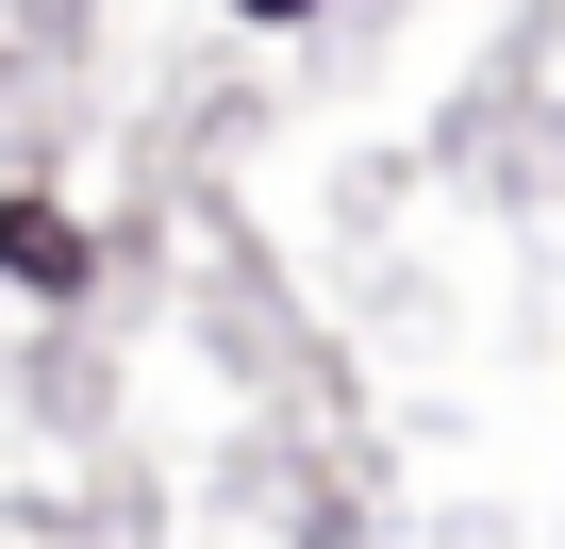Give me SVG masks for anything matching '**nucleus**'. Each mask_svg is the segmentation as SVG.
I'll return each mask as SVG.
<instances>
[{
    "label": "nucleus",
    "mask_w": 565,
    "mask_h": 549,
    "mask_svg": "<svg viewBox=\"0 0 565 549\" xmlns=\"http://www.w3.org/2000/svg\"><path fill=\"white\" fill-rule=\"evenodd\" d=\"M0 266H18L34 300H67V284H84V233H67L51 200H0Z\"/></svg>",
    "instance_id": "obj_1"
},
{
    "label": "nucleus",
    "mask_w": 565,
    "mask_h": 549,
    "mask_svg": "<svg viewBox=\"0 0 565 549\" xmlns=\"http://www.w3.org/2000/svg\"><path fill=\"white\" fill-rule=\"evenodd\" d=\"M249 18H317V0H249Z\"/></svg>",
    "instance_id": "obj_2"
}]
</instances>
